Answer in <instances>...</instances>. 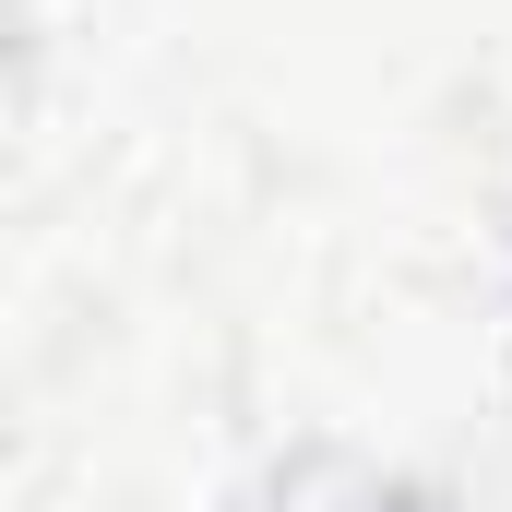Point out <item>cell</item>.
<instances>
[{
	"mask_svg": "<svg viewBox=\"0 0 512 512\" xmlns=\"http://www.w3.org/2000/svg\"><path fill=\"white\" fill-rule=\"evenodd\" d=\"M251 512H429V501H417L393 465H370V453H298Z\"/></svg>",
	"mask_w": 512,
	"mask_h": 512,
	"instance_id": "6da1fadb",
	"label": "cell"
}]
</instances>
